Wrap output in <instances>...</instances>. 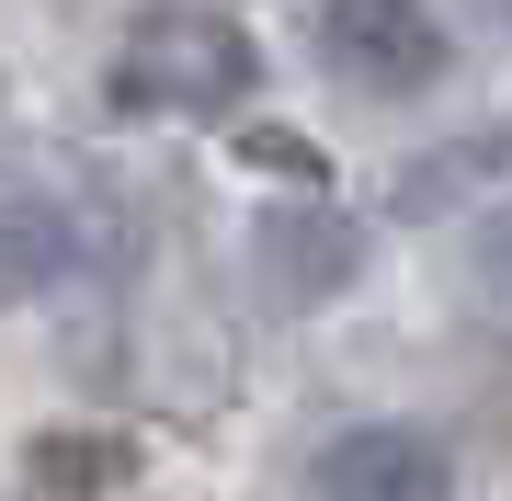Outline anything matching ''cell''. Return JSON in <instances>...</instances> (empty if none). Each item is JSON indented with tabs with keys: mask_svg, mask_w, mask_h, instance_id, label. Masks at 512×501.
<instances>
[{
	"mask_svg": "<svg viewBox=\"0 0 512 501\" xmlns=\"http://www.w3.org/2000/svg\"><path fill=\"white\" fill-rule=\"evenodd\" d=\"M262 80V46L228 12H148L114 57V103L126 114H228Z\"/></svg>",
	"mask_w": 512,
	"mask_h": 501,
	"instance_id": "cell-1",
	"label": "cell"
},
{
	"mask_svg": "<svg viewBox=\"0 0 512 501\" xmlns=\"http://www.w3.org/2000/svg\"><path fill=\"white\" fill-rule=\"evenodd\" d=\"M239 160H262V171H296V183H319V149H296V137H274V126H251V137H239Z\"/></svg>",
	"mask_w": 512,
	"mask_h": 501,
	"instance_id": "cell-8",
	"label": "cell"
},
{
	"mask_svg": "<svg viewBox=\"0 0 512 501\" xmlns=\"http://www.w3.org/2000/svg\"><path fill=\"white\" fill-rule=\"evenodd\" d=\"M319 69L353 80V92H421V80H444V23L421 0H330Z\"/></svg>",
	"mask_w": 512,
	"mask_h": 501,
	"instance_id": "cell-2",
	"label": "cell"
},
{
	"mask_svg": "<svg viewBox=\"0 0 512 501\" xmlns=\"http://www.w3.org/2000/svg\"><path fill=\"white\" fill-rule=\"evenodd\" d=\"M69 205H35V194H0V297H35V285L69 274Z\"/></svg>",
	"mask_w": 512,
	"mask_h": 501,
	"instance_id": "cell-7",
	"label": "cell"
},
{
	"mask_svg": "<svg viewBox=\"0 0 512 501\" xmlns=\"http://www.w3.org/2000/svg\"><path fill=\"white\" fill-rule=\"evenodd\" d=\"M478 274H490V297H512V217H490V240H478Z\"/></svg>",
	"mask_w": 512,
	"mask_h": 501,
	"instance_id": "cell-9",
	"label": "cell"
},
{
	"mask_svg": "<svg viewBox=\"0 0 512 501\" xmlns=\"http://www.w3.org/2000/svg\"><path fill=\"white\" fill-rule=\"evenodd\" d=\"M478 183H512V126H478V137H444L433 160H410L399 171V217H444V205H467Z\"/></svg>",
	"mask_w": 512,
	"mask_h": 501,
	"instance_id": "cell-5",
	"label": "cell"
},
{
	"mask_svg": "<svg viewBox=\"0 0 512 501\" xmlns=\"http://www.w3.org/2000/svg\"><path fill=\"white\" fill-rule=\"evenodd\" d=\"M319 501H456V467H444L433 433L410 422H365L319 456Z\"/></svg>",
	"mask_w": 512,
	"mask_h": 501,
	"instance_id": "cell-3",
	"label": "cell"
},
{
	"mask_svg": "<svg viewBox=\"0 0 512 501\" xmlns=\"http://www.w3.org/2000/svg\"><path fill=\"white\" fill-rule=\"evenodd\" d=\"M262 285H274V308H319V297H342L353 285V262H365V240H353V217H330V205H274L262 217Z\"/></svg>",
	"mask_w": 512,
	"mask_h": 501,
	"instance_id": "cell-4",
	"label": "cell"
},
{
	"mask_svg": "<svg viewBox=\"0 0 512 501\" xmlns=\"http://www.w3.org/2000/svg\"><path fill=\"white\" fill-rule=\"evenodd\" d=\"M23 479L46 501H103V490L137 479V433H35L23 445Z\"/></svg>",
	"mask_w": 512,
	"mask_h": 501,
	"instance_id": "cell-6",
	"label": "cell"
},
{
	"mask_svg": "<svg viewBox=\"0 0 512 501\" xmlns=\"http://www.w3.org/2000/svg\"><path fill=\"white\" fill-rule=\"evenodd\" d=\"M490 12H501V35H512V0H490Z\"/></svg>",
	"mask_w": 512,
	"mask_h": 501,
	"instance_id": "cell-10",
	"label": "cell"
}]
</instances>
